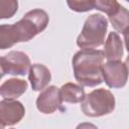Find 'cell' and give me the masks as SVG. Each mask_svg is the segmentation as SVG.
Returning <instances> with one entry per match:
<instances>
[{
	"label": "cell",
	"instance_id": "obj_12",
	"mask_svg": "<svg viewBox=\"0 0 129 129\" xmlns=\"http://www.w3.org/2000/svg\"><path fill=\"white\" fill-rule=\"evenodd\" d=\"M85 96L86 94L83 87L74 83H66L59 88V97L61 101L66 103H82Z\"/></svg>",
	"mask_w": 129,
	"mask_h": 129
},
{
	"label": "cell",
	"instance_id": "obj_14",
	"mask_svg": "<svg viewBox=\"0 0 129 129\" xmlns=\"http://www.w3.org/2000/svg\"><path fill=\"white\" fill-rule=\"evenodd\" d=\"M19 42L18 35L13 24L0 25V49H7Z\"/></svg>",
	"mask_w": 129,
	"mask_h": 129
},
{
	"label": "cell",
	"instance_id": "obj_3",
	"mask_svg": "<svg viewBox=\"0 0 129 129\" xmlns=\"http://www.w3.org/2000/svg\"><path fill=\"white\" fill-rule=\"evenodd\" d=\"M115 97L106 89H96L85 96L81 103L83 113L88 117H101L112 113L115 109Z\"/></svg>",
	"mask_w": 129,
	"mask_h": 129
},
{
	"label": "cell",
	"instance_id": "obj_7",
	"mask_svg": "<svg viewBox=\"0 0 129 129\" xmlns=\"http://www.w3.org/2000/svg\"><path fill=\"white\" fill-rule=\"evenodd\" d=\"M25 115V108L17 100L0 101V127L13 126L19 123Z\"/></svg>",
	"mask_w": 129,
	"mask_h": 129
},
{
	"label": "cell",
	"instance_id": "obj_21",
	"mask_svg": "<svg viewBox=\"0 0 129 129\" xmlns=\"http://www.w3.org/2000/svg\"><path fill=\"white\" fill-rule=\"evenodd\" d=\"M0 129H2V128H1V127H0Z\"/></svg>",
	"mask_w": 129,
	"mask_h": 129
},
{
	"label": "cell",
	"instance_id": "obj_5",
	"mask_svg": "<svg viewBox=\"0 0 129 129\" xmlns=\"http://www.w3.org/2000/svg\"><path fill=\"white\" fill-rule=\"evenodd\" d=\"M102 77L109 88L121 89L125 87L128 80V68L126 62L116 60L103 63Z\"/></svg>",
	"mask_w": 129,
	"mask_h": 129
},
{
	"label": "cell",
	"instance_id": "obj_8",
	"mask_svg": "<svg viewBox=\"0 0 129 129\" xmlns=\"http://www.w3.org/2000/svg\"><path fill=\"white\" fill-rule=\"evenodd\" d=\"M59 89L55 86H48L40 92L36 99V108L40 113L52 114L61 106Z\"/></svg>",
	"mask_w": 129,
	"mask_h": 129
},
{
	"label": "cell",
	"instance_id": "obj_11",
	"mask_svg": "<svg viewBox=\"0 0 129 129\" xmlns=\"http://www.w3.org/2000/svg\"><path fill=\"white\" fill-rule=\"evenodd\" d=\"M103 53L104 58H106L108 61L121 60L124 53V47L122 38L117 32L112 31L109 33L107 40L105 42Z\"/></svg>",
	"mask_w": 129,
	"mask_h": 129
},
{
	"label": "cell",
	"instance_id": "obj_10",
	"mask_svg": "<svg viewBox=\"0 0 129 129\" xmlns=\"http://www.w3.org/2000/svg\"><path fill=\"white\" fill-rule=\"evenodd\" d=\"M28 88L25 80L11 78L0 85V96L5 100H16L22 96Z\"/></svg>",
	"mask_w": 129,
	"mask_h": 129
},
{
	"label": "cell",
	"instance_id": "obj_4",
	"mask_svg": "<svg viewBox=\"0 0 129 129\" xmlns=\"http://www.w3.org/2000/svg\"><path fill=\"white\" fill-rule=\"evenodd\" d=\"M49 22L48 14L42 9H32L14 23L20 42H26L42 32Z\"/></svg>",
	"mask_w": 129,
	"mask_h": 129
},
{
	"label": "cell",
	"instance_id": "obj_20",
	"mask_svg": "<svg viewBox=\"0 0 129 129\" xmlns=\"http://www.w3.org/2000/svg\"><path fill=\"white\" fill-rule=\"evenodd\" d=\"M10 129H15V128H10Z\"/></svg>",
	"mask_w": 129,
	"mask_h": 129
},
{
	"label": "cell",
	"instance_id": "obj_19",
	"mask_svg": "<svg viewBox=\"0 0 129 129\" xmlns=\"http://www.w3.org/2000/svg\"><path fill=\"white\" fill-rule=\"evenodd\" d=\"M5 71H4V67H3V61H2V57H0V80L5 76Z\"/></svg>",
	"mask_w": 129,
	"mask_h": 129
},
{
	"label": "cell",
	"instance_id": "obj_18",
	"mask_svg": "<svg viewBox=\"0 0 129 129\" xmlns=\"http://www.w3.org/2000/svg\"><path fill=\"white\" fill-rule=\"evenodd\" d=\"M76 129H99L95 124L93 123H90V122H83V123H80Z\"/></svg>",
	"mask_w": 129,
	"mask_h": 129
},
{
	"label": "cell",
	"instance_id": "obj_17",
	"mask_svg": "<svg viewBox=\"0 0 129 129\" xmlns=\"http://www.w3.org/2000/svg\"><path fill=\"white\" fill-rule=\"evenodd\" d=\"M70 9L76 12H87L94 9L93 0H81V1H67Z\"/></svg>",
	"mask_w": 129,
	"mask_h": 129
},
{
	"label": "cell",
	"instance_id": "obj_6",
	"mask_svg": "<svg viewBox=\"0 0 129 129\" xmlns=\"http://www.w3.org/2000/svg\"><path fill=\"white\" fill-rule=\"evenodd\" d=\"M3 67L6 75L25 76L31 67L29 56L23 51L12 50L2 56Z\"/></svg>",
	"mask_w": 129,
	"mask_h": 129
},
{
	"label": "cell",
	"instance_id": "obj_1",
	"mask_svg": "<svg viewBox=\"0 0 129 129\" xmlns=\"http://www.w3.org/2000/svg\"><path fill=\"white\" fill-rule=\"evenodd\" d=\"M103 50L81 49L73 56L72 64L76 81L83 87H96L103 83Z\"/></svg>",
	"mask_w": 129,
	"mask_h": 129
},
{
	"label": "cell",
	"instance_id": "obj_13",
	"mask_svg": "<svg viewBox=\"0 0 129 129\" xmlns=\"http://www.w3.org/2000/svg\"><path fill=\"white\" fill-rule=\"evenodd\" d=\"M109 21L111 22L113 28L126 35L127 29H128V24H129V12L128 10L120 4L119 8L111 15L108 16Z\"/></svg>",
	"mask_w": 129,
	"mask_h": 129
},
{
	"label": "cell",
	"instance_id": "obj_15",
	"mask_svg": "<svg viewBox=\"0 0 129 129\" xmlns=\"http://www.w3.org/2000/svg\"><path fill=\"white\" fill-rule=\"evenodd\" d=\"M18 10L16 0H0V19H8L15 15Z\"/></svg>",
	"mask_w": 129,
	"mask_h": 129
},
{
	"label": "cell",
	"instance_id": "obj_9",
	"mask_svg": "<svg viewBox=\"0 0 129 129\" xmlns=\"http://www.w3.org/2000/svg\"><path fill=\"white\" fill-rule=\"evenodd\" d=\"M28 80L33 91L38 92L44 90L51 81V74L48 68L42 63H34L28 72Z\"/></svg>",
	"mask_w": 129,
	"mask_h": 129
},
{
	"label": "cell",
	"instance_id": "obj_16",
	"mask_svg": "<svg viewBox=\"0 0 129 129\" xmlns=\"http://www.w3.org/2000/svg\"><path fill=\"white\" fill-rule=\"evenodd\" d=\"M119 6H120V3H118L116 0H96L94 1V9L105 12L106 14H108V16L113 14L119 8Z\"/></svg>",
	"mask_w": 129,
	"mask_h": 129
},
{
	"label": "cell",
	"instance_id": "obj_2",
	"mask_svg": "<svg viewBox=\"0 0 129 129\" xmlns=\"http://www.w3.org/2000/svg\"><path fill=\"white\" fill-rule=\"evenodd\" d=\"M108 21L102 14H91L85 20L81 33L77 37V45L82 49H95L105 42Z\"/></svg>",
	"mask_w": 129,
	"mask_h": 129
}]
</instances>
